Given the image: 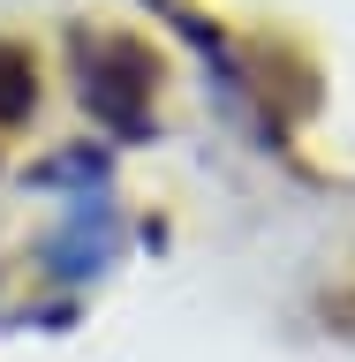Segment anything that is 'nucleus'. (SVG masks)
I'll use <instances>...</instances> for the list:
<instances>
[{
	"mask_svg": "<svg viewBox=\"0 0 355 362\" xmlns=\"http://www.w3.org/2000/svg\"><path fill=\"white\" fill-rule=\"evenodd\" d=\"M91 45V38H84ZM98 61H84V106L113 129H152V61L136 45H91Z\"/></svg>",
	"mask_w": 355,
	"mask_h": 362,
	"instance_id": "f257e3e1",
	"label": "nucleus"
},
{
	"mask_svg": "<svg viewBox=\"0 0 355 362\" xmlns=\"http://www.w3.org/2000/svg\"><path fill=\"white\" fill-rule=\"evenodd\" d=\"M30 113H38V68H30L23 45L0 38V129H16V121H30Z\"/></svg>",
	"mask_w": 355,
	"mask_h": 362,
	"instance_id": "f03ea898",
	"label": "nucleus"
}]
</instances>
